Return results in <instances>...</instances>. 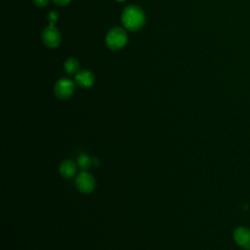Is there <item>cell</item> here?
<instances>
[{
  "label": "cell",
  "instance_id": "cell-1",
  "mask_svg": "<svg viewBox=\"0 0 250 250\" xmlns=\"http://www.w3.org/2000/svg\"><path fill=\"white\" fill-rule=\"evenodd\" d=\"M121 22L128 31H137L141 30L145 25V13L140 7L136 5L127 6L122 12Z\"/></svg>",
  "mask_w": 250,
  "mask_h": 250
},
{
  "label": "cell",
  "instance_id": "cell-2",
  "mask_svg": "<svg viewBox=\"0 0 250 250\" xmlns=\"http://www.w3.org/2000/svg\"><path fill=\"white\" fill-rule=\"evenodd\" d=\"M127 40H128L127 33L120 28L111 29L106 36L107 46L110 50H114V51L122 49L125 45H126Z\"/></svg>",
  "mask_w": 250,
  "mask_h": 250
},
{
  "label": "cell",
  "instance_id": "cell-3",
  "mask_svg": "<svg viewBox=\"0 0 250 250\" xmlns=\"http://www.w3.org/2000/svg\"><path fill=\"white\" fill-rule=\"evenodd\" d=\"M54 92L59 99L67 100L71 98L75 92V83L69 78H61L56 82Z\"/></svg>",
  "mask_w": 250,
  "mask_h": 250
},
{
  "label": "cell",
  "instance_id": "cell-4",
  "mask_svg": "<svg viewBox=\"0 0 250 250\" xmlns=\"http://www.w3.org/2000/svg\"><path fill=\"white\" fill-rule=\"evenodd\" d=\"M42 41L49 48H57L61 43V33L54 25H49L42 31Z\"/></svg>",
  "mask_w": 250,
  "mask_h": 250
},
{
  "label": "cell",
  "instance_id": "cell-5",
  "mask_svg": "<svg viewBox=\"0 0 250 250\" xmlns=\"http://www.w3.org/2000/svg\"><path fill=\"white\" fill-rule=\"evenodd\" d=\"M77 187L81 193L89 194L94 190L95 180L91 176V174L87 172H82L77 177Z\"/></svg>",
  "mask_w": 250,
  "mask_h": 250
},
{
  "label": "cell",
  "instance_id": "cell-6",
  "mask_svg": "<svg viewBox=\"0 0 250 250\" xmlns=\"http://www.w3.org/2000/svg\"><path fill=\"white\" fill-rule=\"evenodd\" d=\"M235 242L242 248L250 249V230L244 227H239L234 232Z\"/></svg>",
  "mask_w": 250,
  "mask_h": 250
},
{
  "label": "cell",
  "instance_id": "cell-7",
  "mask_svg": "<svg viewBox=\"0 0 250 250\" xmlns=\"http://www.w3.org/2000/svg\"><path fill=\"white\" fill-rule=\"evenodd\" d=\"M77 83L82 88H89L94 84L95 77L90 71H82L76 77Z\"/></svg>",
  "mask_w": 250,
  "mask_h": 250
},
{
  "label": "cell",
  "instance_id": "cell-8",
  "mask_svg": "<svg viewBox=\"0 0 250 250\" xmlns=\"http://www.w3.org/2000/svg\"><path fill=\"white\" fill-rule=\"evenodd\" d=\"M60 173L65 178H73L77 173V165L72 160H65L60 166Z\"/></svg>",
  "mask_w": 250,
  "mask_h": 250
},
{
  "label": "cell",
  "instance_id": "cell-9",
  "mask_svg": "<svg viewBox=\"0 0 250 250\" xmlns=\"http://www.w3.org/2000/svg\"><path fill=\"white\" fill-rule=\"evenodd\" d=\"M65 70L68 74L70 75H74L77 74L79 70V64H78V61L74 59V58H70L65 62Z\"/></svg>",
  "mask_w": 250,
  "mask_h": 250
},
{
  "label": "cell",
  "instance_id": "cell-10",
  "mask_svg": "<svg viewBox=\"0 0 250 250\" xmlns=\"http://www.w3.org/2000/svg\"><path fill=\"white\" fill-rule=\"evenodd\" d=\"M92 163V160L91 158L86 156V155H81L79 157H78V165L81 169H87L89 168V166L91 165Z\"/></svg>",
  "mask_w": 250,
  "mask_h": 250
},
{
  "label": "cell",
  "instance_id": "cell-11",
  "mask_svg": "<svg viewBox=\"0 0 250 250\" xmlns=\"http://www.w3.org/2000/svg\"><path fill=\"white\" fill-rule=\"evenodd\" d=\"M58 18H59V15H58V13H57L56 11H52V12H50L49 15H48V20L50 21V24H51V25H54V24L57 22Z\"/></svg>",
  "mask_w": 250,
  "mask_h": 250
},
{
  "label": "cell",
  "instance_id": "cell-12",
  "mask_svg": "<svg viewBox=\"0 0 250 250\" xmlns=\"http://www.w3.org/2000/svg\"><path fill=\"white\" fill-rule=\"evenodd\" d=\"M33 3L37 6V7H45L49 4V0H33Z\"/></svg>",
  "mask_w": 250,
  "mask_h": 250
},
{
  "label": "cell",
  "instance_id": "cell-13",
  "mask_svg": "<svg viewBox=\"0 0 250 250\" xmlns=\"http://www.w3.org/2000/svg\"><path fill=\"white\" fill-rule=\"evenodd\" d=\"M52 1L59 6H66L72 1V0H52Z\"/></svg>",
  "mask_w": 250,
  "mask_h": 250
},
{
  "label": "cell",
  "instance_id": "cell-14",
  "mask_svg": "<svg viewBox=\"0 0 250 250\" xmlns=\"http://www.w3.org/2000/svg\"><path fill=\"white\" fill-rule=\"evenodd\" d=\"M118 1H123V0H118Z\"/></svg>",
  "mask_w": 250,
  "mask_h": 250
}]
</instances>
